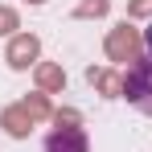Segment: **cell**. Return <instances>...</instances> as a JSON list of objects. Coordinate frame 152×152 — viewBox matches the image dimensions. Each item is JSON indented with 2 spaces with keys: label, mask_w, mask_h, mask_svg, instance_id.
Wrapping results in <instances>:
<instances>
[{
  "label": "cell",
  "mask_w": 152,
  "mask_h": 152,
  "mask_svg": "<svg viewBox=\"0 0 152 152\" xmlns=\"http://www.w3.org/2000/svg\"><path fill=\"white\" fill-rule=\"evenodd\" d=\"M144 50H148V58H152V21H148V29H144Z\"/></svg>",
  "instance_id": "3"
},
{
  "label": "cell",
  "mask_w": 152,
  "mask_h": 152,
  "mask_svg": "<svg viewBox=\"0 0 152 152\" xmlns=\"http://www.w3.org/2000/svg\"><path fill=\"white\" fill-rule=\"evenodd\" d=\"M45 152H86V136L78 127H58L45 136Z\"/></svg>",
  "instance_id": "2"
},
{
  "label": "cell",
  "mask_w": 152,
  "mask_h": 152,
  "mask_svg": "<svg viewBox=\"0 0 152 152\" xmlns=\"http://www.w3.org/2000/svg\"><path fill=\"white\" fill-rule=\"evenodd\" d=\"M124 99L140 111V115H152V58H140L127 66L124 78Z\"/></svg>",
  "instance_id": "1"
}]
</instances>
